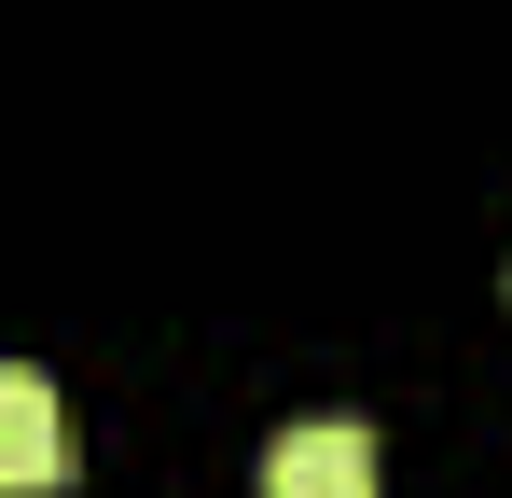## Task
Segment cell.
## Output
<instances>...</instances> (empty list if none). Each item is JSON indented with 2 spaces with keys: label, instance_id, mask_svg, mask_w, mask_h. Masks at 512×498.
<instances>
[{
  "label": "cell",
  "instance_id": "6da1fadb",
  "mask_svg": "<svg viewBox=\"0 0 512 498\" xmlns=\"http://www.w3.org/2000/svg\"><path fill=\"white\" fill-rule=\"evenodd\" d=\"M263 498H374V429L360 415H305L263 443Z\"/></svg>",
  "mask_w": 512,
  "mask_h": 498
},
{
  "label": "cell",
  "instance_id": "7a4b0ae2",
  "mask_svg": "<svg viewBox=\"0 0 512 498\" xmlns=\"http://www.w3.org/2000/svg\"><path fill=\"white\" fill-rule=\"evenodd\" d=\"M70 471V415H56V388L42 374H0V498H42Z\"/></svg>",
  "mask_w": 512,
  "mask_h": 498
}]
</instances>
